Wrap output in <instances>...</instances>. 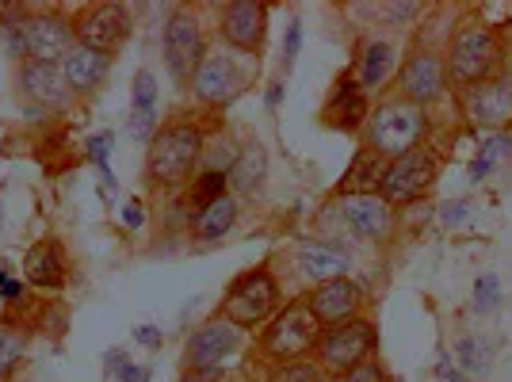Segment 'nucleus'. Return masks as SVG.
Returning <instances> with one entry per match:
<instances>
[{
	"label": "nucleus",
	"instance_id": "obj_31",
	"mask_svg": "<svg viewBox=\"0 0 512 382\" xmlns=\"http://www.w3.org/2000/svg\"><path fill=\"white\" fill-rule=\"evenodd\" d=\"M497 295H501V283H497L493 276H482L478 283H474V310L486 314L493 302H497Z\"/></svg>",
	"mask_w": 512,
	"mask_h": 382
},
{
	"label": "nucleus",
	"instance_id": "obj_36",
	"mask_svg": "<svg viewBox=\"0 0 512 382\" xmlns=\"http://www.w3.org/2000/svg\"><path fill=\"white\" fill-rule=\"evenodd\" d=\"M348 382H379V367H375V363H360V367L348 375Z\"/></svg>",
	"mask_w": 512,
	"mask_h": 382
},
{
	"label": "nucleus",
	"instance_id": "obj_11",
	"mask_svg": "<svg viewBox=\"0 0 512 382\" xmlns=\"http://www.w3.org/2000/svg\"><path fill=\"white\" fill-rule=\"evenodd\" d=\"M264 20H268V8L253 4V0H234L222 8V39L245 54H260L264 46Z\"/></svg>",
	"mask_w": 512,
	"mask_h": 382
},
{
	"label": "nucleus",
	"instance_id": "obj_17",
	"mask_svg": "<svg viewBox=\"0 0 512 382\" xmlns=\"http://www.w3.org/2000/svg\"><path fill=\"white\" fill-rule=\"evenodd\" d=\"M20 88L27 100H35V104H43V107H62L65 96H69L62 65H46V62H23Z\"/></svg>",
	"mask_w": 512,
	"mask_h": 382
},
{
	"label": "nucleus",
	"instance_id": "obj_38",
	"mask_svg": "<svg viewBox=\"0 0 512 382\" xmlns=\"http://www.w3.org/2000/svg\"><path fill=\"white\" fill-rule=\"evenodd\" d=\"M0 298H4V302L20 298V283H16V279H8L4 272H0Z\"/></svg>",
	"mask_w": 512,
	"mask_h": 382
},
{
	"label": "nucleus",
	"instance_id": "obj_20",
	"mask_svg": "<svg viewBox=\"0 0 512 382\" xmlns=\"http://www.w3.org/2000/svg\"><path fill=\"white\" fill-rule=\"evenodd\" d=\"M352 268V260L344 249L337 245H325V241H306L299 249V272L310 283H333V279H344V272Z\"/></svg>",
	"mask_w": 512,
	"mask_h": 382
},
{
	"label": "nucleus",
	"instance_id": "obj_8",
	"mask_svg": "<svg viewBox=\"0 0 512 382\" xmlns=\"http://www.w3.org/2000/svg\"><path fill=\"white\" fill-rule=\"evenodd\" d=\"M276 306H279L276 279L268 276V272H249V276H241L230 287V295H226V318L241 329V325L264 321Z\"/></svg>",
	"mask_w": 512,
	"mask_h": 382
},
{
	"label": "nucleus",
	"instance_id": "obj_34",
	"mask_svg": "<svg viewBox=\"0 0 512 382\" xmlns=\"http://www.w3.org/2000/svg\"><path fill=\"white\" fill-rule=\"evenodd\" d=\"M111 146H115V138H111V134H96V138L88 142V157H92L96 165H104V172H107V157H111ZM104 180H107V188H111V172H107Z\"/></svg>",
	"mask_w": 512,
	"mask_h": 382
},
{
	"label": "nucleus",
	"instance_id": "obj_33",
	"mask_svg": "<svg viewBox=\"0 0 512 382\" xmlns=\"http://www.w3.org/2000/svg\"><path fill=\"white\" fill-rule=\"evenodd\" d=\"M459 360H463V371H474V375L486 371V352H482L478 340H463V344H459Z\"/></svg>",
	"mask_w": 512,
	"mask_h": 382
},
{
	"label": "nucleus",
	"instance_id": "obj_13",
	"mask_svg": "<svg viewBox=\"0 0 512 382\" xmlns=\"http://www.w3.org/2000/svg\"><path fill=\"white\" fill-rule=\"evenodd\" d=\"M341 222L348 226V234L379 241L390 230V207L379 195H341Z\"/></svg>",
	"mask_w": 512,
	"mask_h": 382
},
{
	"label": "nucleus",
	"instance_id": "obj_15",
	"mask_svg": "<svg viewBox=\"0 0 512 382\" xmlns=\"http://www.w3.org/2000/svg\"><path fill=\"white\" fill-rule=\"evenodd\" d=\"M107 69H111V58L100 54V50H88L81 43H73V50L62 58V77L69 92H96L104 85Z\"/></svg>",
	"mask_w": 512,
	"mask_h": 382
},
{
	"label": "nucleus",
	"instance_id": "obj_18",
	"mask_svg": "<svg viewBox=\"0 0 512 382\" xmlns=\"http://www.w3.org/2000/svg\"><path fill=\"white\" fill-rule=\"evenodd\" d=\"M192 88L203 104H222L241 88V73H237V65L230 58H203V65L195 69L192 77Z\"/></svg>",
	"mask_w": 512,
	"mask_h": 382
},
{
	"label": "nucleus",
	"instance_id": "obj_39",
	"mask_svg": "<svg viewBox=\"0 0 512 382\" xmlns=\"http://www.w3.org/2000/svg\"><path fill=\"white\" fill-rule=\"evenodd\" d=\"M463 214H467V203H448V207H444V222H448V226H455Z\"/></svg>",
	"mask_w": 512,
	"mask_h": 382
},
{
	"label": "nucleus",
	"instance_id": "obj_5",
	"mask_svg": "<svg viewBox=\"0 0 512 382\" xmlns=\"http://www.w3.org/2000/svg\"><path fill=\"white\" fill-rule=\"evenodd\" d=\"M497 65V39L486 27H463L451 43V81L455 85H482Z\"/></svg>",
	"mask_w": 512,
	"mask_h": 382
},
{
	"label": "nucleus",
	"instance_id": "obj_6",
	"mask_svg": "<svg viewBox=\"0 0 512 382\" xmlns=\"http://www.w3.org/2000/svg\"><path fill=\"white\" fill-rule=\"evenodd\" d=\"M165 65H169V73L176 81H192L195 69L203 65V31H199V23H195L192 12H172L169 23H165Z\"/></svg>",
	"mask_w": 512,
	"mask_h": 382
},
{
	"label": "nucleus",
	"instance_id": "obj_10",
	"mask_svg": "<svg viewBox=\"0 0 512 382\" xmlns=\"http://www.w3.org/2000/svg\"><path fill=\"white\" fill-rule=\"evenodd\" d=\"M23 43H27V62L62 65L77 39H73V23L62 16H31L23 20Z\"/></svg>",
	"mask_w": 512,
	"mask_h": 382
},
{
	"label": "nucleus",
	"instance_id": "obj_37",
	"mask_svg": "<svg viewBox=\"0 0 512 382\" xmlns=\"http://www.w3.org/2000/svg\"><path fill=\"white\" fill-rule=\"evenodd\" d=\"M123 222H127V226H134V230H138V226L146 222V214H142V203H127V207H123Z\"/></svg>",
	"mask_w": 512,
	"mask_h": 382
},
{
	"label": "nucleus",
	"instance_id": "obj_12",
	"mask_svg": "<svg viewBox=\"0 0 512 382\" xmlns=\"http://www.w3.org/2000/svg\"><path fill=\"white\" fill-rule=\"evenodd\" d=\"M237 344H241V333H237L234 321H226V318L207 321L192 337V344H188V363H192L195 371H211V367H218L230 352H237Z\"/></svg>",
	"mask_w": 512,
	"mask_h": 382
},
{
	"label": "nucleus",
	"instance_id": "obj_9",
	"mask_svg": "<svg viewBox=\"0 0 512 382\" xmlns=\"http://www.w3.org/2000/svg\"><path fill=\"white\" fill-rule=\"evenodd\" d=\"M432 180H436V161L428 153H421V149H413V153L386 165L383 188L379 191H383L386 203H409V199H421L432 188Z\"/></svg>",
	"mask_w": 512,
	"mask_h": 382
},
{
	"label": "nucleus",
	"instance_id": "obj_40",
	"mask_svg": "<svg viewBox=\"0 0 512 382\" xmlns=\"http://www.w3.org/2000/svg\"><path fill=\"white\" fill-rule=\"evenodd\" d=\"M123 382H142V371H138V367H127V371H123Z\"/></svg>",
	"mask_w": 512,
	"mask_h": 382
},
{
	"label": "nucleus",
	"instance_id": "obj_32",
	"mask_svg": "<svg viewBox=\"0 0 512 382\" xmlns=\"http://www.w3.org/2000/svg\"><path fill=\"white\" fill-rule=\"evenodd\" d=\"M272 382H321L318 379V367L314 363H287V367H279Z\"/></svg>",
	"mask_w": 512,
	"mask_h": 382
},
{
	"label": "nucleus",
	"instance_id": "obj_19",
	"mask_svg": "<svg viewBox=\"0 0 512 382\" xmlns=\"http://www.w3.org/2000/svg\"><path fill=\"white\" fill-rule=\"evenodd\" d=\"M402 92H406L409 104H428L444 92V65L436 62L432 54H413L402 65Z\"/></svg>",
	"mask_w": 512,
	"mask_h": 382
},
{
	"label": "nucleus",
	"instance_id": "obj_22",
	"mask_svg": "<svg viewBox=\"0 0 512 382\" xmlns=\"http://www.w3.org/2000/svg\"><path fill=\"white\" fill-rule=\"evenodd\" d=\"M23 279L31 283V287H43V291H58L65 283V260H62V249H58V241H39L27 260H23Z\"/></svg>",
	"mask_w": 512,
	"mask_h": 382
},
{
	"label": "nucleus",
	"instance_id": "obj_27",
	"mask_svg": "<svg viewBox=\"0 0 512 382\" xmlns=\"http://www.w3.org/2000/svg\"><path fill=\"white\" fill-rule=\"evenodd\" d=\"M23 348H27V337H23L16 325H0V379H8L16 371V363L23 360Z\"/></svg>",
	"mask_w": 512,
	"mask_h": 382
},
{
	"label": "nucleus",
	"instance_id": "obj_21",
	"mask_svg": "<svg viewBox=\"0 0 512 382\" xmlns=\"http://www.w3.org/2000/svg\"><path fill=\"white\" fill-rule=\"evenodd\" d=\"M467 115L478 127H505V123H512V88L474 85L467 92Z\"/></svg>",
	"mask_w": 512,
	"mask_h": 382
},
{
	"label": "nucleus",
	"instance_id": "obj_30",
	"mask_svg": "<svg viewBox=\"0 0 512 382\" xmlns=\"http://www.w3.org/2000/svg\"><path fill=\"white\" fill-rule=\"evenodd\" d=\"M505 149H509V138H490V142L482 146V153H478V161L470 165V180H482V176L490 172V165L505 153Z\"/></svg>",
	"mask_w": 512,
	"mask_h": 382
},
{
	"label": "nucleus",
	"instance_id": "obj_41",
	"mask_svg": "<svg viewBox=\"0 0 512 382\" xmlns=\"http://www.w3.org/2000/svg\"><path fill=\"white\" fill-rule=\"evenodd\" d=\"M279 96H283V85H272V92H268V104L276 107V104H279Z\"/></svg>",
	"mask_w": 512,
	"mask_h": 382
},
{
	"label": "nucleus",
	"instance_id": "obj_23",
	"mask_svg": "<svg viewBox=\"0 0 512 382\" xmlns=\"http://www.w3.org/2000/svg\"><path fill=\"white\" fill-rule=\"evenodd\" d=\"M383 176H386V161L379 153H371V149H360L356 153V161L348 165L341 180V195H375V191L383 188Z\"/></svg>",
	"mask_w": 512,
	"mask_h": 382
},
{
	"label": "nucleus",
	"instance_id": "obj_14",
	"mask_svg": "<svg viewBox=\"0 0 512 382\" xmlns=\"http://www.w3.org/2000/svg\"><path fill=\"white\" fill-rule=\"evenodd\" d=\"M306 302H310V310H314V318H318V321L344 325V321L360 310V287H356L348 276L333 279V283H321V287H314V295L306 298Z\"/></svg>",
	"mask_w": 512,
	"mask_h": 382
},
{
	"label": "nucleus",
	"instance_id": "obj_16",
	"mask_svg": "<svg viewBox=\"0 0 512 382\" xmlns=\"http://www.w3.org/2000/svg\"><path fill=\"white\" fill-rule=\"evenodd\" d=\"M321 119L333 130H360L367 123V96H363V88L352 77H341L325 111H321Z\"/></svg>",
	"mask_w": 512,
	"mask_h": 382
},
{
	"label": "nucleus",
	"instance_id": "obj_1",
	"mask_svg": "<svg viewBox=\"0 0 512 382\" xmlns=\"http://www.w3.org/2000/svg\"><path fill=\"white\" fill-rule=\"evenodd\" d=\"M203 157V134L188 123H172V127L157 130L150 142V157H146V176L153 184H184L192 169Z\"/></svg>",
	"mask_w": 512,
	"mask_h": 382
},
{
	"label": "nucleus",
	"instance_id": "obj_25",
	"mask_svg": "<svg viewBox=\"0 0 512 382\" xmlns=\"http://www.w3.org/2000/svg\"><path fill=\"white\" fill-rule=\"evenodd\" d=\"M264 172H268V157H264V149L249 146L234 161V169H230V184H234V191L256 195V191H260V184H264Z\"/></svg>",
	"mask_w": 512,
	"mask_h": 382
},
{
	"label": "nucleus",
	"instance_id": "obj_29",
	"mask_svg": "<svg viewBox=\"0 0 512 382\" xmlns=\"http://www.w3.org/2000/svg\"><path fill=\"white\" fill-rule=\"evenodd\" d=\"M153 104H157V81H153L150 69H142V73L134 77V111H142V115H157Z\"/></svg>",
	"mask_w": 512,
	"mask_h": 382
},
{
	"label": "nucleus",
	"instance_id": "obj_7",
	"mask_svg": "<svg viewBox=\"0 0 512 382\" xmlns=\"http://www.w3.org/2000/svg\"><path fill=\"white\" fill-rule=\"evenodd\" d=\"M127 35H130V20L119 4H92L73 23V39L81 46H88V50H100L107 58L127 43Z\"/></svg>",
	"mask_w": 512,
	"mask_h": 382
},
{
	"label": "nucleus",
	"instance_id": "obj_2",
	"mask_svg": "<svg viewBox=\"0 0 512 382\" xmlns=\"http://www.w3.org/2000/svg\"><path fill=\"white\" fill-rule=\"evenodd\" d=\"M428 119L425 111L409 100H394L383 104L375 115H367V149L379 157H406L417 149V142L425 138Z\"/></svg>",
	"mask_w": 512,
	"mask_h": 382
},
{
	"label": "nucleus",
	"instance_id": "obj_28",
	"mask_svg": "<svg viewBox=\"0 0 512 382\" xmlns=\"http://www.w3.org/2000/svg\"><path fill=\"white\" fill-rule=\"evenodd\" d=\"M226 180H230V176H222L218 169L203 172V176L195 180V188H192V207H195V211H203L207 203L222 199V195H226Z\"/></svg>",
	"mask_w": 512,
	"mask_h": 382
},
{
	"label": "nucleus",
	"instance_id": "obj_4",
	"mask_svg": "<svg viewBox=\"0 0 512 382\" xmlns=\"http://www.w3.org/2000/svg\"><path fill=\"white\" fill-rule=\"evenodd\" d=\"M375 348V329L367 321H344L321 333V367L329 375H352Z\"/></svg>",
	"mask_w": 512,
	"mask_h": 382
},
{
	"label": "nucleus",
	"instance_id": "obj_35",
	"mask_svg": "<svg viewBox=\"0 0 512 382\" xmlns=\"http://www.w3.org/2000/svg\"><path fill=\"white\" fill-rule=\"evenodd\" d=\"M299 46H302V23L291 20V27H287V39H283V65L291 69L295 65V58H299Z\"/></svg>",
	"mask_w": 512,
	"mask_h": 382
},
{
	"label": "nucleus",
	"instance_id": "obj_26",
	"mask_svg": "<svg viewBox=\"0 0 512 382\" xmlns=\"http://www.w3.org/2000/svg\"><path fill=\"white\" fill-rule=\"evenodd\" d=\"M394 65V46L390 43H367L363 46V58H360V81L363 88H379L386 81Z\"/></svg>",
	"mask_w": 512,
	"mask_h": 382
},
{
	"label": "nucleus",
	"instance_id": "obj_24",
	"mask_svg": "<svg viewBox=\"0 0 512 382\" xmlns=\"http://www.w3.org/2000/svg\"><path fill=\"white\" fill-rule=\"evenodd\" d=\"M234 222H237V199L234 195H222V199H214L203 211L192 214V234L199 241H218V237H226L234 230Z\"/></svg>",
	"mask_w": 512,
	"mask_h": 382
},
{
	"label": "nucleus",
	"instance_id": "obj_3",
	"mask_svg": "<svg viewBox=\"0 0 512 382\" xmlns=\"http://www.w3.org/2000/svg\"><path fill=\"white\" fill-rule=\"evenodd\" d=\"M321 340V321L314 318L310 302H291L264 333V352L276 360H299Z\"/></svg>",
	"mask_w": 512,
	"mask_h": 382
}]
</instances>
